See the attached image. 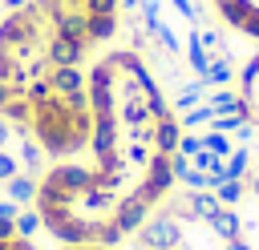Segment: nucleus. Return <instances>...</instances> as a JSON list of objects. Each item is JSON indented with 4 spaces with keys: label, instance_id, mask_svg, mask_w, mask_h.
<instances>
[{
    "label": "nucleus",
    "instance_id": "1",
    "mask_svg": "<svg viewBox=\"0 0 259 250\" xmlns=\"http://www.w3.org/2000/svg\"><path fill=\"white\" fill-rule=\"evenodd\" d=\"M89 157L53 161L32 210L61 246L117 250L170 198L182 121L138 48H109L89 65Z\"/></svg>",
    "mask_w": 259,
    "mask_h": 250
},
{
    "label": "nucleus",
    "instance_id": "2",
    "mask_svg": "<svg viewBox=\"0 0 259 250\" xmlns=\"http://www.w3.org/2000/svg\"><path fill=\"white\" fill-rule=\"evenodd\" d=\"M210 4L227 28H235L239 36L259 44V0H210Z\"/></svg>",
    "mask_w": 259,
    "mask_h": 250
},
{
    "label": "nucleus",
    "instance_id": "3",
    "mask_svg": "<svg viewBox=\"0 0 259 250\" xmlns=\"http://www.w3.org/2000/svg\"><path fill=\"white\" fill-rule=\"evenodd\" d=\"M239 97L247 105V121H259V52L243 65L239 73Z\"/></svg>",
    "mask_w": 259,
    "mask_h": 250
},
{
    "label": "nucleus",
    "instance_id": "4",
    "mask_svg": "<svg viewBox=\"0 0 259 250\" xmlns=\"http://www.w3.org/2000/svg\"><path fill=\"white\" fill-rule=\"evenodd\" d=\"M206 222H210V230H214L223 242H235V238H243V222H239V214H235L231 206H219V210H214Z\"/></svg>",
    "mask_w": 259,
    "mask_h": 250
},
{
    "label": "nucleus",
    "instance_id": "5",
    "mask_svg": "<svg viewBox=\"0 0 259 250\" xmlns=\"http://www.w3.org/2000/svg\"><path fill=\"white\" fill-rule=\"evenodd\" d=\"M0 190H4V194H8V202H16V206H20V210H24V206H32V198H36V177H32V173H24V169H20V173H16V177H12V181H4V185H0Z\"/></svg>",
    "mask_w": 259,
    "mask_h": 250
},
{
    "label": "nucleus",
    "instance_id": "6",
    "mask_svg": "<svg viewBox=\"0 0 259 250\" xmlns=\"http://www.w3.org/2000/svg\"><path fill=\"white\" fill-rule=\"evenodd\" d=\"M202 149H210L214 157H227V153H235V145H231V137H227V133H219V129H210V133H202Z\"/></svg>",
    "mask_w": 259,
    "mask_h": 250
},
{
    "label": "nucleus",
    "instance_id": "7",
    "mask_svg": "<svg viewBox=\"0 0 259 250\" xmlns=\"http://www.w3.org/2000/svg\"><path fill=\"white\" fill-rule=\"evenodd\" d=\"M214 198H219V206H235V202L243 198V181H235V177L219 181V185H214Z\"/></svg>",
    "mask_w": 259,
    "mask_h": 250
},
{
    "label": "nucleus",
    "instance_id": "8",
    "mask_svg": "<svg viewBox=\"0 0 259 250\" xmlns=\"http://www.w3.org/2000/svg\"><path fill=\"white\" fill-rule=\"evenodd\" d=\"M16 230H20L24 238H32L36 230H45V226H40V214H36V210H20V214H16Z\"/></svg>",
    "mask_w": 259,
    "mask_h": 250
},
{
    "label": "nucleus",
    "instance_id": "9",
    "mask_svg": "<svg viewBox=\"0 0 259 250\" xmlns=\"http://www.w3.org/2000/svg\"><path fill=\"white\" fill-rule=\"evenodd\" d=\"M247 161H251V153H247V149H235V153H231V161H227V177L243 181V173H247Z\"/></svg>",
    "mask_w": 259,
    "mask_h": 250
},
{
    "label": "nucleus",
    "instance_id": "10",
    "mask_svg": "<svg viewBox=\"0 0 259 250\" xmlns=\"http://www.w3.org/2000/svg\"><path fill=\"white\" fill-rule=\"evenodd\" d=\"M16 173H20V161H16L8 149H0V185H4V181H12Z\"/></svg>",
    "mask_w": 259,
    "mask_h": 250
},
{
    "label": "nucleus",
    "instance_id": "11",
    "mask_svg": "<svg viewBox=\"0 0 259 250\" xmlns=\"http://www.w3.org/2000/svg\"><path fill=\"white\" fill-rule=\"evenodd\" d=\"M12 137H16V133H12V125L0 117V149H8V141H12Z\"/></svg>",
    "mask_w": 259,
    "mask_h": 250
},
{
    "label": "nucleus",
    "instance_id": "12",
    "mask_svg": "<svg viewBox=\"0 0 259 250\" xmlns=\"http://www.w3.org/2000/svg\"><path fill=\"white\" fill-rule=\"evenodd\" d=\"M174 4H178V12H182V16H190V20H194V8H190V0H174Z\"/></svg>",
    "mask_w": 259,
    "mask_h": 250
},
{
    "label": "nucleus",
    "instance_id": "13",
    "mask_svg": "<svg viewBox=\"0 0 259 250\" xmlns=\"http://www.w3.org/2000/svg\"><path fill=\"white\" fill-rule=\"evenodd\" d=\"M223 250H251V246H247L243 238H235V242H223Z\"/></svg>",
    "mask_w": 259,
    "mask_h": 250
},
{
    "label": "nucleus",
    "instance_id": "14",
    "mask_svg": "<svg viewBox=\"0 0 259 250\" xmlns=\"http://www.w3.org/2000/svg\"><path fill=\"white\" fill-rule=\"evenodd\" d=\"M251 194H255V198H259V173H255V177H251Z\"/></svg>",
    "mask_w": 259,
    "mask_h": 250
}]
</instances>
